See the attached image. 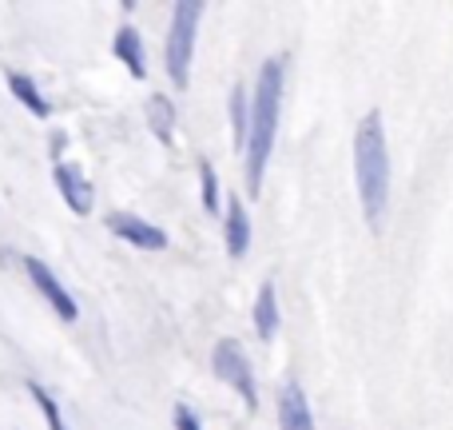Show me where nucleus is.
Returning <instances> with one entry per match:
<instances>
[{
    "label": "nucleus",
    "mask_w": 453,
    "mask_h": 430,
    "mask_svg": "<svg viewBox=\"0 0 453 430\" xmlns=\"http://www.w3.org/2000/svg\"><path fill=\"white\" fill-rule=\"evenodd\" d=\"M8 88H12V96L24 104V108L32 112V116H40V120H48V100L40 96V88H36V80L32 76H24V72H8Z\"/></svg>",
    "instance_id": "12"
},
{
    "label": "nucleus",
    "mask_w": 453,
    "mask_h": 430,
    "mask_svg": "<svg viewBox=\"0 0 453 430\" xmlns=\"http://www.w3.org/2000/svg\"><path fill=\"white\" fill-rule=\"evenodd\" d=\"M111 52H116L119 60L127 64V72H132L135 80L148 76V60H143V40H140V32H135L132 24H124V28L116 32V40H111Z\"/></svg>",
    "instance_id": "10"
},
{
    "label": "nucleus",
    "mask_w": 453,
    "mask_h": 430,
    "mask_svg": "<svg viewBox=\"0 0 453 430\" xmlns=\"http://www.w3.org/2000/svg\"><path fill=\"white\" fill-rule=\"evenodd\" d=\"M354 180H358L366 223L382 227L386 204H390V156H386V128L378 112H370L354 132Z\"/></svg>",
    "instance_id": "2"
},
{
    "label": "nucleus",
    "mask_w": 453,
    "mask_h": 430,
    "mask_svg": "<svg viewBox=\"0 0 453 430\" xmlns=\"http://www.w3.org/2000/svg\"><path fill=\"white\" fill-rule=\"evenodd\" d=\"M211 367L215 375L223 379L231 391L242 395V403H247L250 410L258 407V387H255V371H250V359L242 355V347L234 343V339H223V343H215V355H211Z\"/></svg>",
    "instance_id": "4"
},
{
    "label": "nucleus",
    "mask_w": 453,
    "mask_h": 430,
    "mask_svg": "<svg viewBox=\"0 0 453 430\" xmlns=\"http://www.w3.org/2000/svg\"><path fill=\"white\" fill-rule=\"evenodd\" d=\"M28 391H32V399L40 403V415H44L48 430H68V426H64V418H60V407H56V399L44 391V387H40V383H28Z\"/></svg>",
    "instance_id": "15"
},
{
    "label": "nucleus",
    "mask_w": 453,
    "mask_h": 430,
    "mask_svg": "<svg viewBox=\"0 0 453 430\" xmlns=\"http://www.w3.org/2000/svg\"><path fill=\"white\" fill-rule=\"evenodd\" d=\"M148 120H151V132L159 136V144H172L175 132V108L167 96H151L148 100Z\"/></svg>",
    "instance_id": "14"
},
{
    "label": "nucleus",
    "mask_w": 453,
    "mask_h": 430,
    "mask_svg": "<svg viewBox=\"0 0 453 430\" xmlns=\"http://www.w3.org/2000/svg\"><path fill=\"white\" fill-rule=\"evenodd\" d=\"M247 128H250V92L242 84L231 88V132L234 148H247Z\"/></svg>",
    "instance_id": "13"
},
{
    "label": "nucleus",
    "mask_w": 453,
    "mask_h": 430,
    "mask_svg": "<svg viewBox=\"0 0 453 430\" xmlns=\"http://www.w3.org/2000/svg\"><path fill=\"white\" fill-rule=\"evenodd\" d=\"M175 430H199V418L191 415V407H175Z\"/></svg>",
    "instance_id": "17"
},
{
    "label": "nucleus",
    "mask_w": 453,
    "mask_h": 430,
    "mask_svg": "<svg viewBox=\"0 0 453 430\" xmlns=\"http://www.w3.org/2000/svg\"><path fill=\"white\" fill-rule=\"evenodd\" d=\"M223 235H226V255H231V259L247 255V247H250V215H247V204H242L239 196L226 199V227H223Z\"/></svg>",
    "instance_id": "9"
},
{
    "label": "nucleus",
    "mask_w": 453,
    "mask_h": 430,
    "mask_svg": "<svg viewBox=\"0 0 453 430\" xmlns=\"http://www.w3.org/2000/svg\"><path fill=\"white\" fill-rule=\"evenodd\" d=\"M108 231L119 235L124 243H132V247H143V251H164L167 247V231L156 223H148V219L132 215V212H111L108 215Z\"/></svg>",
    "instance_id": "6"
},
{
    "label": "nucleus",
    "mask_w": 453,
    "mask_h": 430,
    "mask_svg": "<svg viewBox=\"0 0 453 430\" xmlns=\"http://www.w3.org/2000/svg\"><path fill=\"white\" fill-rule=\"evenodd\" d=\"M199 180H203V207L215 215L219 212V176H215V168L207 160L199 164Z\"/></svg>",
    "instance_id": "16"
},
{
    "label": "nucleus",
    "mask_w": 453,
    "mask_h": 430,
    "mask_svg": "<svg viewBox=\"0 0 453 430\" xmlns=\"http://www.w3.org/2000/svg\"><path fill=\"white\" fill-rule=\"evenodd\" d=\"M203 4L199 0H180L172 12V32H167V76L175 80V88H188L191 80V52H196V32Z\"/></svg>",
    "instance_id": "3"
},
{
    "label": "nucleus",
    "mask_w": 453,
    "mask_h": 430,
    "mask_svg": "<svg viewBox=\"0 0 453 430\" xmlns=\"http://www.w3.org/2000/svg\"><path fill=\"white\" fill-rule=\"evenodd\" d=\"M274 331H279V295H274V283L266 279L255 295V335L271 343Z\"/></svg>",
    "instance_id": "11"
},
{
    "label": "nucleus",
    "mask_w": 453,
    "mask_h": 430,
    "mask_svg": "<svg viewBox=\"0 0 453 430\" xmlns=\"http://www.w3.org/2000/svg\"><path fill=\"white\" fill-rule=\"evenodd\" d=\"M279 426L282 430H314L311 403H306V395L298 383H287L279 391Z\"/></svg>",
    "instance_id": "8"
},
{
    "label": "nucleus",
    "mask_w": 453,
    "mask_h": 430,
    "mask_svg": "<svg viewBox=\"0 0 453 430\" xmlns=\"http://www.w3.org/2000/svg\"><path fill=\"white\" fill-rule=\"evenodd\" d=\"M282 56L266 60L258 68V84L250 92V128H247V192L258 196L263 192V172L274 148V132H279V104H282Z\"/></svg>",
    "instance_id": "1"
},
{
    "label": "nucleus",
    "mask_w": 453,
    "mask_h": 430,
    "mask_svg": "<svg viewBox=\"0 0 453 430\" xmlns=\"http://www.w3.org/2000/svg\"><path fill=\"white\" fill-rule=\"evenodd\" d=\"M24 271H28V279H32V287H36L40 291V295H44L48 299V307H52V311L56 315H60V319L64 323H76V299H72L68 295V291H64V283L60 279H56V271H52V267H48V263H40V259H24Z\"/></svg>",
    "instance_id": "5"
},
{
    "label": "nucleus",
    "mask_w": 453,
    "mask_h": 430,
    "mask_svg": "<svg viewBox=\"0 0 453 430\" xmlns=\"http://www.w3.org/2000/svg\"><path fill=\"white\" fill-rule=\"evenodd\" d=\"M56 188H60V196H64V204L72 207L76 215H88L92 212V204H96V192H92V184H88V176L80 172L76 164H56Z\"/></svg>",
    "instance_id": "7"
}]
</instances>
